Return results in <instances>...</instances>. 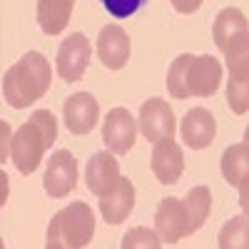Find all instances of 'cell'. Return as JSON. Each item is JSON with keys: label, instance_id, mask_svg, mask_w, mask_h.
<instances>
[{"label": "cell", "instance_id": "d6986e66", "mask_svg": "<svg viewBox=\"0 0 249 249\" xmlns=\"http://www.w3.org/2000/svg\"><path fill=\"white\" fill-rule=\"evenodd\" d=\"M222 177L232 187H239L249 177V144L247 142L232 144V147L224 150V155H222Z\"/></svg>", "mask_w": 249, "mask_h": 249}, {"label": "cell", "instance_id": "cb8c5ba5", "mask_svg": "<svg viewBox=\"0 0 249 249\" xmlns=\"http://www.w3.org/2000/svg\"><path fill=\"white\" fill-rule=\"evenodd\" d=\"M237 190H239V207H242V212L249 217V177L237 187Z\"/></svg>", "mask_w": 249, "mask_h": 249}, {"label": "cell", "instance_id": "4fadbf2b", "mask_svg": "<svg viewBox=\"0 0 249 249\" xmlns=\"http://www.w3.org/2000/svg\"><path fill=\"white\" fill-rule=\"evenodd\" d=\"M97 57L110 70H120L130 60V37L120 25H105L97 35Z\"/></svg>", "mask_w": 249, "mask_h": 249}, {"label": "cell", "instance_id": "603a6c76", "mask_svg": "<svg viewBox=\"0 0 249 249\" xmlns=\"http://www.w3.org/2000/svg\"><path fill=\"white\" fill-rule=\"evenodd\" d=\"M170 3H172V8H175L177 13H184V15H190V13L199 10V5L204 3V0H170Z\"/></svg>", "mask_w": 249, "mask_h": 249}, {"label": "cell", "instance_id": "7c38bea8", "mask_svg": "<svg viewBox=\"0 0 249 249\" xmlns=\"http://www.w3.org/2000/svg\"><path fill=\"white\" fill-rule=\"evenodd\" d=\"M152 172H155L157 182H162V184L179 182V177L184 172V155H182V147L172 137H162V140L155 142Z\"/></svg>", "mask_w": 249, "mask_h": 249}, {"label": "cell", "instance_id": "ac0fdd59", "mask_svg": "<svg viewBox=\"0 0 249 249\" xmlns=\"http://www.w3.org/2000/svg\"><path fill=\"white\" fill-rule=\"evenodd\" d=\"M75 0H37V25L45 35H60L70 23Z\"/></svg>", "mask_w": 249, "mask_h": 249}, {"label": "cell", "instance_id": "ba28073f", "mask_svg": "<svg viewBox=\"0 0 249 249\" xmlns=\"http://www.w3.org/2000/svg\"><path fill=\"white\" fill-rule=\"evenodd\" d=\"M43 187L53 199H60V197L70 195L77 187V160L72 157L70 150H57L50 157Z\"/></svg>", "mask_w": 249, "mask_h": 249}, {"label": "cell", "instance_id": "30bf717a", "mask_svg": "<svg viewBox=\"0 0 249 249\" xmlns=\"http://www.w3.org/2000/svg\"><path fill=\"white\" fill-rule=\"evenodd\" d=\"M135 132H137V124H135V117L130 115V110L115 107L107 112L105 124H102V142L107 144L110 152L127 155L135 144Z\"/></svg>", "mask_w": 249, "mask_h": 249}, {"label": "cell", "instance_id": "7a4b0ae2", "mask_svg": "<svg viewBox=\"0 0 249 249\" xmlns=\"http://www.w3.org/2000/svg\"><path fill=\"white\" fill-rule=\"evenodd\" d=\"M50 80L53 70L45 55L30 50L3 75V95L10 107L23 110L30 107L35 100L45 97V92L50 90Z\"/></svg>", "mask_w": 249, "mask_h": 249}, {"label": "cell", "instance_id": "5b68a950", "mask_svg": "<svg viewBox=\"0 0 249 249\" xmlns=\"http://www.w3.org/2000/svg\"><path fill=\"white\" fill-rule=\"evenodd\" d=\"M224 60L230 68L227 80V105L234 115L249 112V33L224 50Z\"/></svg>", "mask_w": 249, "mask_h": 249}, {"label": "cell", "instance_id": "d4e9b609", "mask_svg": "<svg viewBox=\"0 0 249 249\" xmlns=\"http://www.w3.org/2000/svg\"><path fill=\"white\" fill-rule=\"evenodd\" d=\"M244 142L249 144V124H247V130H244Z\"/></svg>", "mask_w": 249, "mask_h": 249}, {"label": "cell", "instance_id": "5bb4252c", "mask_svg": "<svg viewBox=\"0 0 249 249\" xmlns=\"http://www.w3.org/2000/svg\"><path fill=\"white\" fill-rule=\"evenodd\" d=\"M85 182H88V190L97 197H105L107 192H112L117 182H120V164L117 160L107 152H95L92 160L88 162V170H85Z\"/></svg>", "mask_w": 249, "mask_h": 249}, {"label": "cell", "instance_id": "277c9868", "mask_svg": "<svg viewBox=\"0 0 249 249\" xmlns=\"http://www.w3.org/2000/svg\"><path fill=\"white\" fill-rule=\"evenodd\" d=\"M95 234V214L85 202H72L60 210L48 224V249H80Z\"/></svg>", "mask_w": 249, "mask_h": 249}, {"label": "cell", "instance_id": "8fae6325", "mask_svg": "<svg viewBox=\"0 0 249 249\" xmlns=\"http://www.w3.org/2000/svg\"><path fill=\"white\" fill-rule=\"evenodd\" d=\"M62 117L72 135H88L100 120V105L90 92H75L62 105Z\"/></svg>", "mask_w": 249, "mask_h": 249}, {"label": "cell", "instance_id": "52a82bcc", "mask_svg": "<svg viewBox=\"0 0 249 249\" xmlns=\"http://www.w3.org/2000/svg\"><path fill=\"white\" fill-rule=\"evenodd\" d=\"M90 62V40L82 33H72L68 40H62V45L55 57V70L65 82H77L82 80Z\"/></svg>", "mask_w": 249, "mask_h": 249}, {"label": "cell", "instance_id": "9c48e42d", "mask_svg": "<svg viewBox=\"0 0 249 249\" xmlns=\"http://www.w3.org/2000/svg\"><path fill=\"white\" fill-rule=\"evenodd\" d=\"M140 132L144 135V140L157 142L162 137H172L175 135V112L170 107L167 100L160 97H150L147 102H142L140 107Z\"/></svg>", "mask_w": 249, "mask_h": 249}, {"label": "cell", "instance_id": "44dd1931", "mask_svg": "<svg viewBox=\"0 0 249 249\" xmlns=\"http://www.w3.org/2000/svg\"><path fill=\"white\" fill-rule=\"evenodd\" d=\"M160 234L144 230V227H135L124 234L122 239V249H132V247H152V249H160L162 247V239H157Z\"/></svg>", "mask_w": 249, "mask_h": 249}, {"label": "cell", "instance_id": "6da1fadb", "mask_svg": "<svg viewBox=\"0 0 249 249\" xmlns=\"http://www.w3.org/2000/svg\"><path fill=\"white\" fill-rule=\"evenodd\" d=\"M222 62L212 55H179L167 72V90L175 100L187 97H210L219 90Z\"/></svg>", "mask_w": 249, "mask_h": 249}, {"label": "cell", "instance_id": "7402d4cb", "mask_svg": "<svg viewBox=\"0 0 249 249\" xmlns=\"http://www.w3.org/2000/svg\"><path fill=\"white\" fill-rule=\"evenodd\" d=\"M102 3V8H105L112 18H117V20H124V18H130V15H135L147 0H100Z\"/></svg>", "mask_w": 249, "mask_h": 249}, {"label": "cell", "instance_id": "8992f818", "mask_svg": "<svg viewBox=\"0 0 249 249\" xmlns=\"http://www.w3.org/2000/svg\"><path fill=\"white\" fill-rule=\"evenodd\" d=\"M155 230L164 244H177L187 234H195L199 227L192 217L190 202L179 197H164L155 212Z\"/></svg>", "mask_w": 249, "mask_h": 249}, {"label": "cell", "instance_id": "3957f363", "mask_svg": "<svg viewBox=\"0 0 249 249\" xmlns=\"http://www.w3.org/2000/svg\"><path fill=\"white\" fill-rule=\"evenodd\" d=\"M57 140V122L50 110H35L28 122H23L13 135L10 142V160L20 175H33L43 155Z\"/></svg>", "mask_w": 249, "mask_h": 249}, {"label": "cell", "instance_id": "9a60e30c", "mask_svg": "<svg viewBox=\"0 0 249 249\" xmlns=\"http://www.w3.org/2000/svg\"><path fill=\"white\" fill-rule=\"evenodd\" d=\"M217 135V122L210 110L192 107L182 120V140L190 150H204L214 142Z\"/></svg>", "mask_w": 249, "mask_h": 249}, {"label": "cell", "instance_id": "ffe728a7", "mask_svg": "<svg viewBox=\"0 0 249 249\" xmlns=\"http://www.w3.org/2000/svg\"><path fill=\"white\" fill-rule=\"evenodd\" d=\"M217 244L219 249H249V217L247 214L232 217L219 230Z\"/></svg>", "mask_w": 249, "mask_h": 249}, {"label": "cell", "instance_id": "2e32d148", "mask_svg": "<svg viewBox=\"0 0 249 249\" xmlns=\"http://www.w3.org/2000/svg\"><path fill=\"white\" fill-rule=\"evenodd\" d=\"M135 207V187L127 177H120L117 187L105 197H100V212L107 224H122Z\"/></svg>", "mask_w": 249, "mask_h": 249}, {"label": "cell", "instance_id": "e0dca14e", "mask_svg": "<svg viewBox=\"0 0 249 249\" xmlns=\"http://www.w3.org/2000/svg\"><path fill=\"white\" fill-rule=\"evenodd\" d=\"M247 33H249V25H247V18H244V13L239 8H224V10L217 13L212 35H214V45L222 53L230 48L234 40H239Z\"/></svg>", "mask_w": 249, "mask_h": 249}]
</instances>
